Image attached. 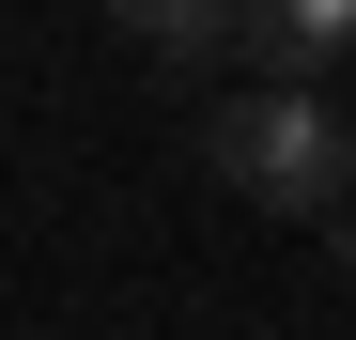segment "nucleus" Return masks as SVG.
<instances>
[{
  "instance_id": "nucleus-1",
  "label": "nucleus",
  "mask_w": 356,
  "mask_h": 340,
  "mask_svg": "<svg viewBox=\"0 0 356 340\" xmlns=\"http://www.w3.org/2000/svg\"><path fill=\"white\" fill-rule=\"evenodd\" d=\"M202 155H217V186L264 201V216H356V124H341V93H217Z\"/></svg>"
},
{
  "instance_id": "nucleus-2",
  "label": "nucleus",
  "mask_w": 356,
  "mask_h": 340,
  "mask_svg": "<svg viewBox=\"0 0 356 340\" xmlns=\"http://www.w3.org/2000/svg\"><path fill=\"white\" fill-rule=\"evenodd\" d=\"M248 62H264V93H310L325 62H356V0H279V16H248Z\"/></svg>"
},
{
  "instance_id": "nucleus-3",
  "label": "nucleus",
  "mask_w": 356,
  "mask_h": 340,
  "mask_svg": "<svg viewBox=\"0 0 356 340\" xmlns=\"http://www.w3.org/2000/svg\"><path fill=\"white\" fill-rule=\"evenodd\" d=\"M124 31L155 46V62H248V16H202V0H140Z\"/></svg>"
},
{
  "instance_id": "nucleus-4",
  "label": "nucleus",
  "mask_w": 356,
  "mask_h": 340,
  "mask_svg": "<svg viewBox=\"0 0 356 340\" xmlns=\"http://www.w3.org/2000/svg\"><path fill=\"white\" fill-rule=\"evenodd\" d=\"M341 278H356V216H341Z\"/></svg>"
}]
</instances>
